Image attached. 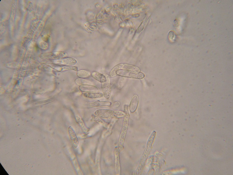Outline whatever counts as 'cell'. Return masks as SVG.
I'll use <instances>...</instances> for the list:
<instances>
[{"instance_id":"cell-1","label":"cell","mask_w":233,"mask_h":175,"mask_svg":"<svg viewBox=\"0 0 233 175\" xmlns=\"http://www.w3.org/2000/svg\"><path fill=\"white\" fill-rule=\"evenodd\" d=\"M94 114L101 118L107 119L121 117L124 115V113L118 111H114L109 109H100L96 111Z\"/></svg>"},{"instance_id":"cell-2","label":"cell","mask_w":233,"mask_h":175,"mask_svg":"<svg viewBox=\"0 0 233 175\" xmlns=\"http://www.w3.org/2000/svg\"><path fill=\"white\" fill-rule=\"evenodd\" d=\"M156 135V132L153 131L148 140L146 149L142 156L140 164L137 169L138 172H141L142 169L147 156L151 151Z\"/></svg>"},{"instance_id":"cell-3","label":"cell","mask_w":233,"mask_h":175,"mask_svg":"<svg viewBox=\"0 0 233 175\" xmlns=\"http://www.w3.org/2000/svg\"><path fill=\"white\" fill-rule=\"evenodd\" d=\"M124 113L123 125L119 141V146L120 147L122 146L123 143L128 124L129 114L128 107L127 106H125L124 107Z\"/></svg>"},{"instance_id":"cell-4","label":"cell","mask_w":233,"mask_h":175,"mask_svg":"<svg viewBox=\"0 0 233 175\" xmlns=\"http://www.w3.org/2000/svg\"><path fill=\"white\" fill-rule=\"evenodd\" d=\"M117 75L119 76L132 78L142 79L144 77V74L142 73H134L122 69H120L116 72Z\"/></svg>"},{"instance_id":"cell-5","label":"cell","mask_w":233,"mask_h":175,"mask_svg":"<svg viewBox=\"0 0 233 175\" xmlns=\"http://www.w3.org/2000/svg\"><path fill=\"white\" fill-rule=\"evenodd\" d=\"M68 133L71 142L73 147L77 148L78 146L79 141L77 136L73 128L70 126L68 129Z\"/></svg>"},{"instance_id":"cell-6","label":"cell","mask_w":233,"mask_h":175,"mask_svg":"<svg viewBox=\"0 0 233 175\" xmlns=\"http://www.w3.org/2000/svg\"><path fill=\"white\" fill-rule=\"evenodd\" d=\"M80 90L82 92H99V90L96 87L93 85H80L79 87Z\"/></svg>"},{"instance_id":"cell-7","label":"cell","mask_w":233,"mask_h":175,"mask_svg":"<svg viewBox=\"0 0 233 175\" xmlns=\"http://www.w3.org/2000/svg\"><path fill=\"white\" fill-rule=\"evenodd\" d=\"M102 88L103 96L106 99H109L111 94V88L110 83L107 81L103 83Z\"/></svg>"},{"instance_id":"cell-8","label":"cell","mask_w":233,"mask_h":175,"mask_svg":"<svg viewBox=\"0 0 233 175\" xmlns=\"http://www.w3.org/2000/svg\"><path fill=\"white\" fill-rule=\"evenodd\" d=\"M115 170L116 174H119L120 172V166L119 159V149L117 147L115 148L114 152Z\"/></svg>"},{"instance_id":"cell-9","label":"cell","mask_w":233,"mask_h":175,"mask_svg":"<svg viewBox=\"0 0 233 175\" xmlns=\"http://www.w3.org/2000/svg\"><path fill=\"white\" fill-rule=\"evenodd\" d=\"M93 78L97 81L102 83L107 81V79L102 74L96 71H94L91 74Z\"/></svg>"},{"instance_id":"cell-10","label":"cell","mask_w":233,"mask_h":175,"mask_svg":"<svg viewBox=\"0 0 233 175\" xmlns=\"http://www.w3.org/2000/svg\"><path fill=\"white\" fill-rule=\"evenodd\" d=\"M111 103L110 102L97 100L88 104V106L89 107H100L109 106Z\"/></svg>"},{"instance_id":"cell-11","label":"cell","mask_w":233,"mask_h":175,"mask_svg":"<svg viewBox=\"0 0 233 175\" xmlns=\"http://www.w3.org/2000/svg\"><path fill=\"white\" fill-rule=\"evenodd\" d=\"M83 95L85 97L91 99L100 98L103 96V93L99 92H84Z\"/></svg>"},{"instance_id":"cell-12","label":"cell","mask_w":233,"mask_h":175,"mask_svg":"<svg viewBox=\"0 0 233 175\" xmlns=\"http://www.w3.org/2000/svg\"><path fill=\"white\" fill-rule=\"evenodd\" d=\"M75 119L82 131L84 133H87L89 131L90 129L86 126L83 120L80 117L77 115L75 116Z\"/></svg>"},{"instance_id":"cell-13","label":"cell","mask_w":233,"mask_h":175,"mask_svg":"<svg viewBox=\"0 0 233 175\" xmlns=\"http://www.w3.org/2000/svg\"><path fill=\"white\" fill-rule=\"evenodd\" d=\"M139 102L138 98L136 95L133 97L130 103V110L131 113L134 112L136 110Z\"/></svg>"},{"instance_id":"cell-14","label":"cell","mask_w":233,"mask_h":175,"mask_svg":"<svg viewBox=\"0 0 233 175\" xmlns=\"http://www.w3.org/2000/svg\"><path fill=\"white\" fill-rule=\"evenodd\" d=\"M122 69L128 71H132L135 73H139L140 71V69L137 67L129 64L123 65Z\"/></svg>"},{"instance_id":"cell-15","label":"cell","mask_w":233,"mask_h":175,"mask_svg":"<svg viewBox=\"0 0 233 175\" xmlns=\"http://www.w3.org/2000/svg\"><path fill=\"white\" fill-rule=\"evenodd\" d=\"M91 73L89 71L81 69L78 70L76 73L77 75L80 78H86L90 76Z\"/></svg>"},{"instance_id":"cell-16","label":"cell","mask_w":233,"mask_h":175,"mask_svg":"<svg viewBox=\"0 0 233 175\" xmlns=\"http://www.w3.org/2000/svg\"><path fill=\"white\" fill-rule=\"evenodd\" d=\"M76 84L80 86L84 85H93V83L89 80L82 78H77L75 80Z\"/></svg>"},{"instance_id":"cell-17","label":"cell","mask_w":233,"mask_h":175,"mask_svg":"<svg viewBox=\"0 0 233 175\" xmlns=\"http://www.w3.org/2000/svg\"><path fill=\"white\" fill-rule=\"evenodd\" d=\"M91 121L95 122L104 127H106L108 125L107 123L101 119V118L95 115H93L91 119Z\"/></svg>"},{"instance_id":"cell-18","label":"cell","mask_w":233,"mask_h":175,"mask_svg":"<svg viewBox=\"0 0 233 175\" xmlns=\"http://www.w3.org/2000/svg\"><path fill=\"white\" fill-rule=\"evenodd\" d=\"M123 64H118L115 66L111 71L109 74V76L111 77H113L117 75L116 72L118 70L122 69Z\"/></svg>"}]
</instances>
